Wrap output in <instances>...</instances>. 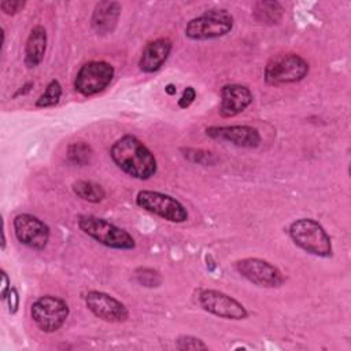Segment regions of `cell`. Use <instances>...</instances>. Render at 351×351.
<instances>
[{"label": "cell", "instance_id": "obj_1", "mask_svg": "<svg viewBox=\"0 0 351 351\" xmlns=\"http://www.w3.org/2000/svg\"><path fill=\"white\" fill-rule=\"evenodd\" d=\"M110 156L123 173L137 180H149L158 170L155 155L133 134L118 138L111 145Z\"/></svg>", "mask_w": 351, "mask_h": 351}, {"label": "cell", "instance_id": "obj_2", "mask_svg": "<svg viewBox=\"0 0 351 351\" xmlns=\"http://www.w3.org/2000/svg\"><path fill=\"white\" fill-rule=\"evenodd\" d=\"M288 234L300 250L319 258H330L333 254L330 236L324 226L313 218H299L288 228Z\"/></svg>", "mask_w": 351, "mask_h": 351}, {"label": "cell", "instance_id": "obj_3", "mask_svg": "<svg viewBox=\"0 0 351 351\" xmlns=\"http://www.w3.org/2000/svg\"><path fill=\"white\" fill-rule=\"evenodd\" d=\"M78 228L97 243L114 250H133L136 241L125 229L95 215H80Z\"/></svg>", "mask_w": 351, "mask_h": 351}, {"label": "cell", "instance_id": "obj_4", "mask_svg": "<svg viewBox=\"0 0 351 351\" xmlns=\"http://www.w3.org/2000/svg\"><path fill=\"white\" fill-rule=\"evenodd\" d=\"M233 15L225 8H211L192 18L185 26V36L189 40L203 41L222 37L233 29Z\"/></svg>", "mask_w": 351, "mask_h": 351}, {"label": "cell", "instance_id": "obj_5", "mask_svg": "<svg viewBox=\"0 0 351 351\" xmlns=\"http://www.w3.org/2000/svg\"><path fill=\"white\" fill-rule=\"evenodd\" d=\"M308 62L298 53H278L271 56L263 71L265 82L273 86L292 84L307 77Z\"/></svg>", "mask_w": 351, "mask_h": 351}, {"label": "cell", "instance_id": "obj_6", "mask_svg": "<svg viewBox=\"0 0 351 351\" xmlns=\"http://www.w3.org/2000/svg\"><path fill=\"white\" fill-rule=\"evenodd\" d=\"M70 314L67 303L53 295H44L30 306V317L37 328L45 333L59 330Z\"/></svg>", "mask_w": 351, "mask_h": 351}, {"label": "cell", "instance_id": "obj_7", "mask_svg": "<svg viewBox=\"0 0 351 351\" xmlns=\"http://www.w3.org/2000/svg\"><path fill=\"white\" fill-rule=\"evenodd\" d=\"M136 204L169 222L181 223L188 219V211L180 200L158 191H138L136 195Z\"/></svg>", "mask_w": 351, "mask_h": 351}, {"label": "cell", "instance_id": "obj_8", "mask_svg": "<svg viewBox=\"0 0 351 351\" xmlns=\"http://www.w3.org/2000/svg\"><path fill=\"white\" fill-rule=\"evenodd\" d=\"M114 73V67L104 60L86 62L75 75L74 88L82 96H93L110 85Z\"/></svg>", "mask_w": 351, "mask_h": 351}, {"label": "cell", "instance_id": "obj_9", "mask_svg": "<svg viewBox=\"0 0 351 351\" xmlns=\"http://www.w3.org/2000/svg\"><path fill=\"white\" fill-rule=\"evenodd\" d=\"M234 267L245 280L262 288H278L285 281L284 274L277 266L261 258L239 259Z\"/></svg>", "mask_w": 351, "mask_h": 351}, {"label": "cell", "instance_id": "obj_10", "mask_svg": "<svg viewBox=\"0 0 351 351\" xmlns=\"http://www.w3.org/2000/svg\"><path fill=\"white\" fill-rule=\"evenodd\" d=\"M197 300L204 311L223 319L240 321L248 317L247 308L237 299L218 289H202Z\"/></svg>", "mask_w": 351, "mask_h": 351}, {"label": "cell", "instance_id": "obj_11", "mask_svg": "<svg viewBox=\"0 0 351 351\" xmlns=\"http://www.w3.org/2000/svg\"><path fill=\"white\" fill-rule=\"evenodd\" d=\"M15 237L29 248L41 251L49 240V228L40 218L32 214H18L12 221Z\"/></svg>", "mask_w": 351, "mask_h": 351}, {"label": "cell", "instance_id": "obj_12", "mask_svg": "<svg viewBox=\"0 0 351 351\" xmlns=\"http://www.w3.org/2000/svg\"><path fill=\"white\" fill-rule=\"evenodd\" d=\"M85 304L93 315L106 322H125L129 318L128 307L117 298L101 291H89L85 296Z\"/></svg>", "mask_w": 351, "mask_h": 351}, {"label": "cell", "instance_id": "obj_13", "mask_svg": "<svg viewBox=\"0 0 351 351\" xmlns=\"http://www.w3.org/2000/svg\"><path fill=\"white\" fill-rule=\"evenodd\" d=\"M206 134L213 140L225 141L241 148H256L262 141L259 130L248 125L208 126L206 128Z\"/></svg>", "mask_w": 351, "mask_h": 351}, {"label": "cell", "instance_id": "obj_14", "mask_svg": "<svg viewBox=\"0 0 351 351\" xmlns=\"http://www.w3.org/2000/svg\"><path fill=\"white\" fill-rule=\"evenodd\" d=\"M251 90L240 84H228L221 88L219 115L222 118H232L243 112L252 103Z\"/></svg>", "mask_w": 351, "mask_h": 351}, {"label": "cell", "instance_id": "obj_15", "mask_svg": "<svg viewBox=\"0 0 351 351\" xmlns=\"http://www.w3.org/2000/svg\"><path fill=\"white\" fill-rule=\"evenodd\" d=\"M173 44L167 37H159L149 41L140 56L138 69L144 73H155L158 71L165 62L167 60L171 52Z\"/></svg>", "mask_w": 351, "mask_h": 351}, {"label": "cell", "instance_id": "obj_16", "mask_svg": "<svg viewBox=\"0 0 351 351\" xmlns=\"http://www.w3.org/2000/svg\"><path fill=\"white\" fill-rule=\"evenodd\" d=\"M122 5L118 1H99L93 8L90 18L92 29L97 36H106L114 32L117 27Z\"/></svg>", "mask_w": 351, "mask_h": 351}, {"label": "cell", "instance_id": "obj_17", "mask_svg": "<svg viewBox=\"0 0 351 351\" xmlns=\"http://www.w3.org/2000/svg\"><path fill=\"white\" fill-rule=\"evenodd\" d=\"M47 30L41 25L32 27L25 44V64L29 69L37 67L45 55L47 49Z\"/></svg>", "mask_w": 351, "mask_h": 351}, {"label": "cell", "instance_id": "obj_18", "mask_svg": "<svg viewBox=\"0 0 351 351\" xmlns=\"http://www.w3.org/2000/svg\"><path fill=\"white\" fill-rule=\"evenodd\" d=\"M252 16L262 25H277L284 16V8L278 1L261 0L252 5Z\"/></svg>", "mask_w": 351, "mask_h": 351}, {"label": "cell", "instance_id": "obj_19", "mask_svg": "<svg viewBox=\"0 0 351 351\" xmlns=\"http://www.w3.org/2000/svg\"><path fill=\"white\" fill-rule=\"evenodd\" d=\"M73 192L77 197L89 202V203H100L106 197V191L100 184L93 181L80 180L73 184Z\"/></svg>", "mask_w": 351, "mask_h": 351}, {"label": "cell", "instance_id": "obj_20", "mask_svg": "<svg viewBox=\"0 0 351 351\" xmlns=\"http://www.w3.org/2000/svg\"><path fill=\"white\" fill-rule=\"evenodd\" d=\"M67 159L77 166H86L93 156L92 147L85 141H75L67 147Z\"/></svg>", "mask_w": 351, "mask_h": 351}, {"label": "cell", "instance_id": "obj_21", "mask_svg": "<svg viewBox=\"0 0 351 351\" xmlns=\"http://www.w3.org/2000/svg\"><path fill=\"white\" fill-rule=\"evenodd\" d=\"M62 96V85L58 80H51L48 85L45 86L44 92L40 95V97L36 100V107H52L56 106Z\"/></svg>", "mask_w": 351, "mask_h": 351}, {"label": "cell", "instance_id": "obj_22", "mask_svg": "<svg viewBox=\"0 0 351 351\" xmlns=\"http://www.w3.org/2000/svg\"><path fill=\"white\" fill-rule=\"evenodd\" d=\"M134 277L140 285L147 288H156L162 284L160 274L151 267H138L134 271Z\"/></svg>", "mask_w": 351, "mask_h": 351}, {"label": "cell", "instance_id": "obj_23", "mask_svg": "<svg viewBox=\"0 0 351 351\" xmlns=\"http://www.w3.org/2000/svg\"><path fill=\"white\" fill-rule=\"evenodd\" d=\"M176 348L177 350H207L208 346L199 337L195 336H180L176 339Z\"/></svg>", "mask_w": 351, "mask_h": 351}, {"label": "cell", "instance_id": "obj_24", "mask_svg": "<svg viewBox=\"0 0 351 351\" xmlns=\"http://www.w3.org/2000/svg\"><path fill=\"white\" fill-rule=\"evenodd\" d=\"M185 154L184 156L186 159H189L191 162H195V163H210V158L213 156L211 152H207V151H202V149H192V148H186L184 149Z\"/></svg>", "mask_w": 351, "mask_h": 351}, {"label": "cell", "instance_id": "obj_25", "mask_svg": "<svg viewBox=\"0 0 351 351\" xmlns=\"http://www.w3.org/2000/svg\"><path fill=\"white\" fill-rule=\"evenodd\" d=\"M26 5L25 0H3L0 3V8L5 15H15L23 10Z\"/></svg>", "mask_w": 351, "mask_h": 351}, {"label": "cell", "instance_id": "obj_26", "mask_svg": "<svg viewBox=\"0 0 351 351\" xmlns=\"http://www.w3.org/2000/svg\"><path fill=\"white\" fill-rule=\"evenodd\" d=\"M196 99V90L192 86H186L178 99V107L180 108H188Z\"/></svg>", "mask_w": 351, "mask_h": 351}, {"label": "cell", "instance_id": "obj_27", "mask_svg": "<svg viewBox=\"0 0 351 351\" xmlns=\"http://www.w3.org/2000/svg\"><path fill=\"white\" fill-rule=\"evenodd\" d=\"M5 300H7V304H8L10 314H15L18 311V307H19V293H18L16 288L11 287Z\"/></svg>", "mask_w": 351, "mask_h": 351}, {"label": "cell", "instance_id": "obj_28", "mask_svg": "<svg viewBox=\"0 0 351 351\" xmlns=\"http://www.w3.org/2000/svg\"><path fill=\"white\" fill-rule=\"evenodd\" d=\"M11 289V282H10V278L5 273V270H1V291H0V296H1V300H5L8 292Z\"/></svg>", "mask_w": 351, "mask_h": 351}, {"label": "cell", "instance_id": "obj_29", "mask_svg": "<svg viewBox=\"0 0 351 351\" xmlns=\"http://www.w3.org/2000/svg\"><path fill=\"white\" fill-rule=\"evenodd\" d=\"M33 85H34V82H32V81H29V82H26V84H23L16 92H15V95H14V97H16V96H21V95H26V93H29L30 90H32V88H33Z\"/></svg>", "mask_w": 351, "mask_h": 351}, {"label": "cell", "instance_id": "obj_30", "mask_svg": "<svg viewBox=\"0 0 351 351\" xmlns=\"http://www.w3.org/2000/svg\"><path fill=\"white\" fill-rule=\"evenodd\" d=\"M165 90H166V93H167V95H176V92H177V89H176V86H174L173 84L166 85Z\"/></svg>", "mask_w": 351, "mask_h": 351}, {"label": "cell", "instance_id": "obj_31", "mask_svg": "<svg viewBox=\"0 0 351 351\" xmlns=\"http://www.w3.org/2000/svg\"><path fill=\"white\" fill-rule=\"evenodd\" d=\"M1 250H5V234H4V228L1 229Z\"/></svg>", "mask_w": 351, "mask_h": 351}]
</instances>
